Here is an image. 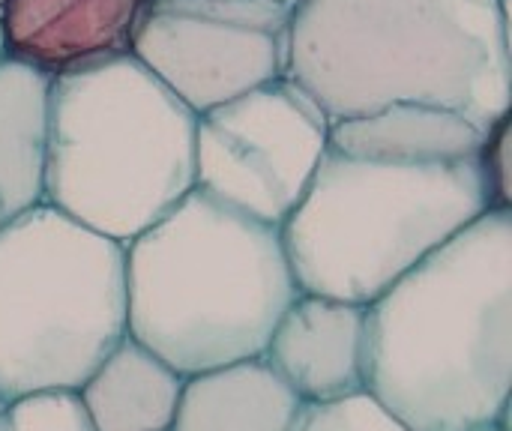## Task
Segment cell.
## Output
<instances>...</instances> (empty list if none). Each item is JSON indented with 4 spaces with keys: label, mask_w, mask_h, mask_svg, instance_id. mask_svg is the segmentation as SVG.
<instances>
[{
    "label": "cell",
    "mask_w": 512,
    "mask_h": 431,
    "mask_svg": "<svg viewBox=\"0 0 512 431\" xmlns=\"http://www.w3.org/2000/svg\"><path fill=\"white\" fill-rule=\"evenodd\" d=\"M486 138L441 108L393 105L330 123L282 243L303 294L369 306L495 204Z\"/></svg>",
    "instance_id": "1"
},
{
    "label": "cell",
    "mask_w": 512,
    "mask_h": 431,
    "mask_svg": "<svg viewBox=\"0 0 512 431\" xmlns=\"http://www.w3.org/2000/svg\"><path fill=\"white\" fill-rule=\"evenodd\" d=\"M366 318V393L408 429L510 426L512 210H486L372 300Z\"/></svg>",
    "instance_id": "2"
},
{
    "label": "cell",
    "mask_w": 512,
    "mask_h": 431,
    "mask_svg": "<svg viewBox=\"0 0 512 431\" xmlns=\"http://www.w3.org/2000/svg\"><path fill=\"white\" fill-rule=\"evenodd\" d=\"M507 0H300L288 75L330 123L393 105L492 132L510 117Z\"/></svg>",
    "instance_id": "3"
},
{
    "label": "cell",
    "mask_w": 512,
    "mask_h": 431,
    "mask_svg": "<svg viewBox=\"0 0 512 431\" xmlns=\"http://www.w3.org/2000/svg\"><path fill=\"white\" fill-rule=\"evenodd\" d=\"M297 294L282 231L201 189L126 246V333L183 378L258 360Z\"/></svg>",
    "instance_id": "4"
},
{
    "label": "cell",
    "mask_w": 512,
    "mask_h": 431,
    "mask_svg": "<svg viewBox=\"0 0 512 431\" xmlns=\"http://www.w3.org/2000/svg\"><path fill=\"white\" fill-rule=\"evenodd\" d=\"M195 123L132 54L51 78L45 204L129 246L195 189Z\"/></svg>",
    "instance_id": "5"
},
{
    "label": "cell",
    "mask_w": 512,
    "mask_h": 431,
    "mask_svg": "<svg viewBox=\"0 0 512 431\" xmlns=\"http://www.w3.org/2000/svg\"><path fill=\"white\" fill-rule=\"evenodd\" d=\"M126 336V246L39 204L0 228V405L78 390Z\"/></svg>",
    "instance_id": "6"
},
{
    "label": "cell",
    "mask_w": 512,
    "mask_h": 431,
    "mask_svg": "<svg viewBox=\"0 0 512 431\" xmlns=\"http://www.w3.org/2000/svg\"><path fill=\"white\" fill-rule=\"evenodd\" d=\"M327 135V114L291 78L261 84L198 114L195 189L282 228L315 177Z\"/></svg>",
    "instance_id": "7"
},
{
    "label": "cell",
    "mask_w": 512,
    "mask_h": 431,
    "mask_svg": "<svg viewBox=\"0 0 512 431\" xmlns=\"http://www.w3.org/2000/svg\"><path fill=\"white\" fill-rule=\"evenodd\" d=\"M291 12L270 0H147L129 54L204 114L288 75Z\"/></svg>",
    "instance_id": "8"
},
{
    "label": "cell",
    "mask_w": 512,
    "mask_h": 431,
    "mask_svg": "<svg viewBox=\"0 0 512 431\" xmlns=\"http://www.w3.org/2000/svg\"><path fill=\"white\" fill-rule=\"evenodd\" d=\"M261 360L303 405L363 393L369 360L366 306L300 291L276 321Z\"/></svg>",
    "instance_id": "9"
},
{
    "label": "cell",
    "mask_w": 512,
    "mask_h": 431,
    "mask_svg": "<svg viewBox=\"0 0 512 431\" xmlns=\"http://www.w3.org/2000/svg\"><path fill=\"white\" fill-rule=\"evenodd\" d=\"M147 0H3L0 33L9 60L48 78L129 54Z\"/></svg>",
    "instance_id": "10"
},
{
    "label": "cell",
    "mask_w": 512,
    "mask_h": 431,
    "mask_svg": "<svg viewBox=\"0 0 512 431\" xmlns=\"http://www.w3.org/2000/svg\"><path fill=\"white\" fill-rule=\"evenodd\" d=\"M297 393L258 357L183 381L171 431H297Z\"/></svg>",
    "instance_id": "11"
},
{
    "label": "cell",
    "mask_w": 512,
    "mask_h": 431,
    "mask_svg": "<svg viewBox=\"0 0 512 431\" xmlns=\"http://www.w3.org/2000/svg\"><path fill=\"white\" fill-rule=\"evenodd\" d=\"M183 375L129 333L78 387L96 431H171Z\"/></svg>",
    "instance_id": "12"
},
{
    "label": "cell",
    "mask_w": 512,
    "mask_h": 431,
    "mask_svg": "<svg viewBox=\"0 0 512 431\" xmlns=\"http://www.w3.org/2000/svg\"><path fill=\"white\" fill-rule=\"evenodd\" d=\"M51 78L0 60V228L45 201V126Z\"/></svg>",
    "instance_id": "13"
},
{
    "label": "cell",
    "mask_w": 512,
    "mask_h": 431,
    "mask_svg": "<svg viewBox=\"0 0 512 431\" xmlns=\"http://www.w3.org/2000/svg\"><path fill=\"white\" fill-rule=\"evenodd\" d=\"M0 431H96L78 390H39L0 405Z\"/></svg>",
    "instance_id": "14"
},
{
    "label": "cell",
    "mask_w": 512,
    "mask_h": 431,
    "mask_svg": "<svg viewBox=\"0 0 512 431\" xmlns=\"http://www.w3.org/2000/svg\"><path fill=\"white\" fill-rule=\"evenodd\" d=\"M297 431H411L372 393H354L336 402L306 405Z\"/></svg>",
    "instance_id": "15"
},
{
    "label": "cell",
    "mask_w": 512,
    "mask_h": 431,
    "mask_svg": "<svg viewBox=\"0 0 512 431\" xmlns=\"http://www.w3.org/2000/svg\"><path fill=\"white\" fill-rule=\"evenodd\" d=\"M270 3H282V6H291V9H294V6H297L300 0H270Z\"/></svg>",
    "instance_id": "16"
},
{
    "label": "cell",
    "mask_w": 512,
    "mask_h": 431,
    "mask_svg": "<svg viewBox=\"0 0 512 431\" xmlns=\"http://www.w3.org/2000/svg\"><path fill=\"white\" fill-rule=\"evenodd\" d=\"M6 57V48H3V33H0V60Z\"/></svg>",
    "instance_id": "17"
},
{
    "label": "cell",
    "mask_w": 512,
    "mask_h": 431,
    "mask_svg": "<svg viewBox=\"0 0 512 431\" xmlns=\"http://www.w3.org/2000/svg\"><path fill=\"white\" fill-rule=\"evenodd\" d=\"M483 431H510V426H492V429H483Z\"/></svg>",
    "instance_id": "18"
},
{
    "label": "cell",
    "mask_w": 512,
    "mask_h": 431,
    "mask_svg": "<svg viewBox=\"0 0 512 431\" xmlns=\"http://www.w3.org/2000/svg\"><path fill=\"white\" fill-rule=\"evenodd\" d=\"M0 3H3V0H0Z\"/></svg>",
    "instance_id": "19"
}]
</instances>
